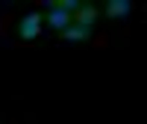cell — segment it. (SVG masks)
Returning a JSON list of instances; mask_svg holds the SVG:
<instances>
[{"label":"cell","instance_id":"1","mask_svg":"<svg viewBox=\"0 0 147 124\" xmlns=\"http://www.w3.org/2000/svg\"><path fill=\"white\" fill-rule=\"evenodd\" d=\"M38 33H41V12H30V15L21 18V24H18V39L30 42V39H35Z\"/></svg>","mask_w":147,"mask_h":124},{"label":"cell","instance_id":"5","mask_svg":"<svg viewBox=\"0 0 147 124\" xmlns=\"http://www.w3.org/2000/svg\"><path fill=\"white\" fill-rule=\"evenodd\" d=\"M47 24H50V27H56V30H65L68 24H74V21H71V12L50 9V12H47Z\"/></svg>","mask_w":147,"mask_h":124},{"label":"cell","instance_id":"3","mask_svg":"<svg viewBox=\"0 0 147 124\" xmlns=\"http://www.w3.org/2000/svg\"><path fill=\"white\" fill-rule=\"evenodd\" d=\"M91 33L88 27H80V24H68L65 30H59V39H65V42H88L91 39Z\"/></svg>","mask_w":147,"mask_h":124},{"label":"cell","instance_id":"4","mask_svg":"<svg viewBox=\"0 0 147 124\" xmlns=\"http://www.w3.org/2000/svg\"><path fill=\"white\" fill-rule=\"evenodd\" d=\"M129 12H132V3H129V0H109L106 9H103V15H106V18H127Z\"/></svg>","mask_w":147,"mask_h":124},{"label":"cell","instance_id":"2","mask_svg":"<svg viewBox=\"0 0 147 124\" xmlns=\"http://www.w3.org/2000/svg\"><path fill=\"white\" fill-rule=\"evenodd\" d=\"M97 18H100V9H97L94 3H80V6H77V12L71 15V21H74V24H80V27H88V30H94Z\"/></svg>","mask_w":147,"mask_h":124}]
</instances>
